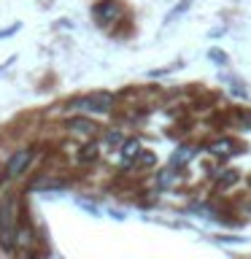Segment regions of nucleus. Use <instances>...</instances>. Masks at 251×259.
I'll return each mask as SVG.
<instances>
[{"mask_svg": "<svg viewBox=\"0 0 251 259\" xmlns=\"http://www.w3.org/2000/svg\"><path fill=\"white\" fill-rule=\"evenodd\" d=\"M68 127H70V130H76V133H92V130H97L92 121H87V119H70V121H68Z\"/></svg>", "mask_w": 251, "mask_h": 259, "instance_id": "obj_6", "label": "nucleus"}, {"mask_svg": "<svg viewBox=\"0 0 251 259\" xmlns=\"http://www.w3.org/2000/svg\"><path fill=\"white\" fill-rule=\"evenodd\" d=\"M211 57H214L216 62H227V57H224L222 52H216V49H214V52H211Z\"/></svg>", "mask_w": 251, "mask_h": 259, "instance_id": "obj_12", "label": "nucleus"}, {"mask_svg": "<svg viewBox=\"0 0 251 259\" xmlns=\"http://www.w3.org/2000/svg\"><path fill=\"white\" fill-rule=\"evenodd\" d=\"M95 14L97 16H111V14H116V6H113V3H103V6L95 8Z\"/></svg>", "mask_w": 251, "mask_h": 259, "instance_id": "obj_8", "label": "nucleus"}, {"mask_svg": "<svg viewBox=\"0 0 251 259\" xmlns=\"http://www.w3.org/2000/svg\"><path fill=\"white\" fill-rule=\"evenodd\" d=\"M95 146H87V149H84V154H81V159H95Z\"/></svg>", "mask_w": 251, "mask_h": 259, "instance_id": "obj_10", "label": "nucleus"}, {"mask_svg": "<svg viewBox=\"0 0 251 259\" xmlns=\"http://www.w3.org/2000/svg\"><path fill=\"white\" fill-rule=\"evenodd\" d=\"M111 105H113V95L111 92H92V95H84V97H78V100H73L70 108L105 113V111H111Z\"/></svg>", "mask_w": 251, "mask_h": 259, "instance_id": "obj_2", "label": "nucleus"}, {"mask_svg": "<svg viewBox=\"0 0 251 259\" xmlns=\"http://www.w3.org/2000/svg\"><path fill=\"white\" fill-rule=\"evenodd\" d=\"M30 159H32V151H27V149H24V151H16L14 157L6 162V176H8V178H16L19 173H24V167L30 165Z\"/></svg>", "mask_w": 251, "mask_h": 259, "instance_id": "obj_3", "label": "nucleus"}, {"mask_svg": "<svg viewBox=\"0 0 251 259\" xmlns=\"http://www.w3.org/2000/svg\"><path fill=\"white\" fill-rule=\"evenodd\" d=\"M141 162H143V165H151V162H154V157H151V154H143V157H141Z\"/></svg>", "mask_w": 251, "mask_h": 259, "instance_id": "obj_13", "label": "nucleus"}, {"mask_svg": "<svg viewBox=\"0 0 251 259\" xmlns=\"http://www.w3.org/2000/svg\"><path fill=\"white\" fill-rule=\"evenodd\" d=\"M14 200H6L0 205V243H3L6 251H14V238H16V230H14Z\"/></svg>", "mask_w": 251, "mask_h": 259, "instance_id": "obj_1", "label": "nucleus"}, {"mask_svg": "<svg viewBox=\"0 0 251 259\" xmlns=\"http://www.w3.org/2000/svg\"><path fill=\"white\" fill-rule=\"evenodd\" d=\"M230 149H232V143H230V141H219V143L211 146V151L219 154V157H222V154H230Z\"/></svg>", "mask_w": 251, "mask_h": 259, "instance_id": "obj_7", "label": "nucleus"}, {"mask_svg": "<svg viewBox=\"0 0 251 259\" xmlns=\"http://www.w3.org/2000/svg\"><path fill=\"white\" fill-rule=\"evenodd\" d=\"M192 157H194V151H192V149H186V146H181V149H178V151L173 154V159H170V165H173V167L178 165V167H181V165H186V162H189Z\"/></svg>", "mask_w": 251, "mask_h": 259, "instance_id": "obj_4", "label": "nucleus"}, {"mask_svg": "<svg viewBox=\"0 0 251 259\" xmlns=\"http://www.w3.org/2000/svg\"><path fill=\"white\" fill-rule=\"evenodd\" d=\"M16 30V24H14V27H8V30H0V38H6V35H11V32Z\"/></svg>", "mask_w": 251, "mask_h": 259, "instance_id": "obj_14", "label": "nucleus"}, {"mask_svg": "<svg viewBox=\"0 0 251 259\" xmlns=\"http://www.w3.org/2000/svg\"><path fill=\"white\" fill-rule=\"evenodd\" d=\"M121 154H124V165H130V162L141 154V143H138V141H127L124 149H121Z\"/></svg>", "mask_w": 251, "mask_h": 259, "instance_id": "obj_5", "label": "nucleus"}, {"mask_svg": "<svg viewBox=\"0 0 251 259\" xmlns=\"http://www.w3.org/2000/svg\"><path fill=\"white\" fill-rule=\"evenodd\" d=\"M235 181H238V173H235V170H227V176L219 181V186L224 189V186H230V184H235Z\"/></svg>", "mask_w": 251, "mask_h": 259, "instance_id": "obj_9", "label": "nucleus"}, {"mask_svg": "<svg viewBox=\"0 0 251 259\" xmlns=\"http://www.w3.org/2000/svg\"><path fill=\"white\" fill-rule=\"evenodd\" d=\"M105 141H108L111 146H113V143H121V135H119V133H108V138H105Z\"/></svg>", "mask_w": 251, "mask_h": 259, "instance_id": "obj_11", "label": "nucleus"}]
</instances>
